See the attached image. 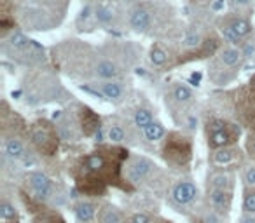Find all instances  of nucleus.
I'll list each match as a JSON object with an SVG mask.
<instances>
[{
	"instance_id": "f3484780",
	"label": "nucleus",
	"mask_w": 255,
	"mask_h": 223,
	"mask_svg": "<svg viewBox=\"0 0 255 223\" xmlns=\"http://www.w3.org/2000/svg\"><path fill=\"white\" fill-rule=\"evenodd\" d=\"M95 19L102 25H110L114 19V11L105 4H100L98 7L95 9Z\"/></svg>"
},
{
	"instance_id": "9d476101",
	"label": "nucleus",
	"mask_w": 255,
	"mask_h": 223,
	"mask_svg": "<svg viewBox=\"0 0 255 223\" xmlns=\"http://www.w3.org/2000/svg\"><path fill=\"white\" fill-rule=\"evenodd\" d=\"M243 51L236 49V47H224L219 51V61L222 67L227 68H236L243 61Z\"/></svg>"
},
{
	"instance_id": "f03ea898",
	"label": "nucleus",
	"mask_w": 255,
	"mask_h": 223,
	"mask_svg": "<svg viewBox=\"0 0 255 223\" xmlns=\"http://www.w3.org/2000/svg\"><path fill=\"white\" fill-rule=\"evenodd\" d=\"M240 136V128L222 121V119H212L206 124V138H208L210 149H226L227 145L236 142Z\"/></svg>"
},
{
	"instance_id": "1a4fd4ad",
	"label": "nucleus",
	"mask_w": 255,
	"mask_h": 223,
	"mask_svg": "<svg viewBox=\"0 0 255 223\" xmlns=\"http://www.w3.org/2000/svg\"><path fill=\"white\" fill-rule=\"evenodd\" d=\"M150 23H152L150 12L143 7L133 9L131 14H129V25H131V28L136 30V32H147V30L150 28Z\"/></svg>"
},
{
	"instance_id": "c85d7f7f",
	"label": "nucleus",
	"mask_w": 255,
	"mask_h": 223,
	"mask_svg": "<svg viewBox=\"0 0 255 223\" xmlns=\"http://www.w3.org/2000/svg\"><path fill=\"white\" fill-rule=\"evenodd\" d=\"M102 223H119V213L114 208H107L102 215Z\"/></svg>"
},
{
	"instance_id": "4be33fe9",
	"label": "nucleus",
	"mask_w": 255,
	"mask_h": 223,
	"mask_svg": "<svg viewBox=\"0 0 255 223\" xmlns=\"http://www.w3.org/2000/svg\"><path fill=\"white\" fill-rule=\"evenodd\" d=\"M0 218L4 223H9V222H14L18 223V218H16V209L14 206H11L9 202H2L0 204Z\"/></svg>"
},
{
	"instance_id": "ddd939ff",
	"label": "nucleus",
	"mask_w": 255,
	"mask_h": 223,
	"mask_svg": "<svg viewBox=\"0 0 255 223\" xmlns=\"http://www.w3.org/2000/svg\"><path fill=\"white\" fill-rule=\"evenodd\" d=\"M5 153H7V157H11V159L19 160V159H25L26 150H25V147H23V143L19 142V140L11 138V140H7V142H5Z\"/></svg>"
},
{
	"instance_id": "7ed1b4c3",
	"label": "nucleus",
	"mask_w": 255,
	"mask_h": 223,
	"mask_svg": "<svg viewBox=\"0 0 255 223\" xmlns=\"http://www.w3.org/2000/svg\"><path fill=\"white\" fill-rule=\"evenodd\" d=\"M164 152V159L168 162L175 164V166H184L191 160V153H192V145L191 140L187 136L180 135V133H170L164 142L163 147Z\"/></svg>"
},
{
	"instance_id": "a878e982",
	"label": "nucleus",
	"mask_w": 255,
	"mask_h": 223,
	"mask_svg": "<svg viewBox=\"0 0 255 223\" xmlns=\"http://www.w3.org/2000/svg\"><path fill=\"white\" fill-rule=\"evenodd\" d=\"M234 159V152L229 149H220L215 152V155H213V160H215L217 164H227L231 162V160Z\"/></svg>"
},
{
	"instance_id": "412c9836",
	"label": "nucleus",
	"mask_w": 255,
	"mask_h": 223,
	"mask_svg": "<svg viewBox=\"0 0 255 223\" xmlns=\"http://www.w3.org/2000/svg\"><path fill=\"white\" fill-rule=\"evenodd\" d=\"M219 28H220V33L224 35V39H226L227 42L233 44V46H241V44H243V39H240V37L231 30V26L227 25L226 21H220Z\"/></svg>"
},
{
	"instance_id": "a211bd4d",
	"label": "nucleus",
	"mask_w": 255,
	"mask_h": 223,
	"mask_svg": "<svg viewBox=\"0 0 255 223\" xmlns=\"http://www.w3.org/2000/svg\"><path fill=\"white\" fill-rule=\"evenodd\" d=\"M166 61H168V53L163 47L154 46L152 49H150V63H152L154 67H164Z\"/></svg>"
},
{
	"instance_id": "0eeeda50",
	"label": "nucleus",
	"mask_w": 255,
	"mask_h": 223,
	"mask_svg": "<svg viewBox=\"0 0 255 223\" xmlns=\"http://www.w3.org/2000/svg\"><path fill=\"white\" fill-rule=\"evenodd\" d=\"M81 124L86 136H93L100 131V117L88 106L81 108Z\"/></svg>"
},
{
	"instance_id": "2eb2a0df",
	"label": "nucleus",
	"mask_w": 255,
	"mask_h": 223,
	"mask_svg": "<svg viewBox=\"0 0 255 223\" xmlns=\"http://www.w3.org/2000/svg\"><path fill=\"white\" fill-rule=\"evenodd\" d=\"M100 91L109 99H121V96H123V85L119 82H103L100 85Z\"/></svg>"
},
{
	"instance_id": "f704fd0d",
	"label": "nucleus",
	"mask_w": 255,
	"mask_h": 223,
	"mask_svg": "<svg viewBox=\"0 0 255 223\" xmlns=\"http://www.w3.org/2000/svg\"><path fill=\"white\" fill-rule=\"evenodd\" d=\"M241 223H255V218L254 216H245V218H241Z\"/></svg>"
},
{
	"instance_id": "c9c22d12",
	"label": "nucleus",
	"mask_w": 255,
	"mask_h": 223,
	"mask_svg": "<svg viewBox=\"0 0 255 223\" xmlns=\"http://www.w3.org/2000/svg\"><path fill=\"white\" fill-rule=\"evenodd\" d=\"M238 5H248V4H252V0H234Z\"/></svg>"
},
{
	"instance_id": "aec40b11",
	"label": "nucleus",
	"mask_w": 255,
	"mask_h": 223,
	"mask_svg": "<svg viewBox=\"0 0 255 223\" xmlns=\"http://www.w3.org/2000/svg\"><path fill=\"white\" fill-rule=\"evenodd\" d=\"M152 114H150L149 110H145V108H138L135 112V124H136V128H140V129H145L147 126H150L152 124Z\"/></svg>"
},
{
	"instance_id": "f257e3e1",
	"label": "nucleus",
	"mask_w": 255,
	"mask_h": 223,
	"mask_svg": "<svg viewBox=\"0 0 255 223\" xmlns=\"http://www.w3.org/2000/svg\"><path fill=\"white\" fill-rule=\"evenodd\" d=\"M30 142L44 155H54L58 150L56 129L49 121H37L30 128Z\"/></svg>"
},
{
	"instance_id": "dca6fc26",
	"label": "nucleus",
	"mask_w": 255,
	"mask_h": 223,
	"mask_svg": "<svg viewBox=\"0 0 255 223\" xmlns=\"http://www.w3.org/2000/svg\"><path fill=\"white\" fill-rule=\"evenodd\" d=\"M75 215H77L79 222H91L95 218V206L89 204V202H81L75 208Z\"/></svg>"
},
{
	"instance_id": "bb28decb",
	"label": "nucleus",
	"mask_w": 255,
	"mask_h": 223,
	"mask_svg": "<svg viewBox=\"0 0 255 223\" xmlns=\"http://www.w3.org/2000/svg\"><path fill=\"white\" fill-rule=\"evenodd\" d=\"M124 136H126V133H124V129L121 128V126H117V124L110 126V129H109V140L110 142L121 143V142H124Z\"/></svg>"
},
{
	"instance_id": "cd10ccee",
	"label": "nucleus",
	"mask_w": 255,
	"mask_h": 223,
	"mask_svg": "<svg viewBox=\"0 0 255 223\" xmlns=\"http://www.w3.org/2000/svg\"><path fill=\"white\" fill-rule=\"evenodd\" d=\"M243 208H245V211H247V213L255 215V192H247V194H245Z\"/></svg>"
},
{
	"instance_id": "b1692460",
	"label": "nucleus",
	"mask_w": 255,
	"mask_h": 223,
	"mask_svg": "<svg viewBox=\"0 0 255 223\" xmlns=\"http://www.w3.org/2000/svg\"><path fill=\"white\" fill-rule=\"evenodd\" d=\"M173 98L177 99V101H180V103L191 101V99H192V91H191V87H187L185 84L175 85V89H173Z\"/></svg>"
},
{
	"instance_id": "393cba45",
	"label": "nucleus",
	"mask_w": 255,
	"mask_h": 223,
	"mask_svg": "<svg viewBox=\"0 0 255 223\" xmlns=\"http://www.w3.org/2000/svg\"><path fill=\"white\" fill-rule=\"evenodd\" d=\"M9 44H11V47H14V49H25L30 44V40L26 39L21 32H14L11 35V39H9Z\"/></svg>"
},
{
	"instance_id": "c756f323",
	"label": "nucleus",
	"mask_w": 255,
	"mask_h": 223,
	"mask_svg": "<svg viewBox=\"0 0 255 223\" xmlns=\"http://www.w3.org/2000/svg\"><path fill=\"white\" fill-rule=\"evenodd\" d=\"M245 181H247L248 185H255V167H248V169L245 171Z\"/></svg>"
},
{
	"instance_id": "20e7f679",
	"label": "nucleus",
	"mask_w": 255,
	"mask_h": 223,
	"mask_svg": "<svg viewBox=\"0 0 255 223\" xmlns=\"http://www.w3.org/2000/svg\"><path fill=\"white\" fill-rule=\"evenodd\" d=\"M236 115L250 128H255V92L250 87L238 89L236 92Z\"/></svg>"
},
{
	"instance_id": "5701e85b",
	"label": "nucleus",
	"mask_w": 255,
	"mask_h": 223,
	"mask_svg": "<svg viewBox=\"0 0 255 223\" xmlns=\"http://www.w3.org/2000/svg\"><path fill=\"white\" fill-rule=\"evenodd\" d=\"M231 187V176L227 173H215L212 174V188L227 190Z\"/></svg>"
},
{
	"instance_id": "9b49d317",
	"label": "nucleus",
	"mask_w": 255,
	"mask_h": 223,
	"mask_svg": "<svg viewBox=\"0 0 255 223\" xmlns=\"http://www.w3.org/2000/svg\"><path fill=\"white\" fill-rule=\"evenodd\" d=\"M224 21L231 26V30H233L240 39L248 37L252 33V30H254L252 23L248 21L247 18H241V16H229V18H224Z\"/></svg>"
},
{
	"instance_id": "473e14b6",
	"label": "nucleus",
	"mask_w": 255,
	"mask_h": 223,
	"mask_svg": "<svg viewBox=\"0 0 255 223\" xmlns=\"http://www.w3.org/2000/svg\"><path fill=\"white\" fill-rule=\"evenodd\" d=\"M247 150L250 152L252 157H255V136L250 135V138H248V142H247Z\"/></svg>"
},
{
	"instance_id": "6ab92c4d",
	"label": "nucleus",
	"mask_w": 255,
	"mask_h": 223,
	"mask_svg": "<svg viewBox=\"0 0 255 223\" xmlns=\"http://www.w3.org/2000/svg\"><path fill=\"white\" fill-rule=\"evenodd\" d=\"M143 135H145V138L150 140V142H157V140H161L164 136V128L159 122H152V124L143 129Z\"/></svg>"
},
{
	"instance_id": "39448f33",
	"label": "nucleus",
	"mask_w": 255,
	"mask_h": 223,
	"mask_svg": "<svg viewBox=\"0 0 255 223\" xmlns=\"http://www.w3.org/2000/svg\"><path fill=\"white\" fill-rule=\"evenodd\" d=\"M28 183L32 187V190L35 192V195L39 199H47L51 195V190H53V185H51V180L42 173H30L28 174Z\"/></svg>"
},
{
	"instance_id": "4468645a",
	"label": "nucleus",
	"mask_w": 255,
	"mask_h": 223,
	"mask_svg": "<svg viewBox=\"0 0 255 223\" xmlns=\"http://www.w3.org/2000/svg\"><path fill=\"white\" fill-rule=\"evenodd\" d=\"M95 72H96V75L102 78H116L117 75H119V70H117V67L112 61H100V63L96 65Z\"/></svg>"
},
{
	"instance_id": "72a5a7b5",
	"label": "nucleus",
	"mask_w": 255,
	"mask_h": 223,
	"mask_svg": "<svg viewBox=\"0 0 255 223\" xmlns=\"http://www.w3.org/2000/svg\"><path fill=\"white\" fill-rule=\"evenodd\" d=\"M248 87H250L252 91L255 92V74H254V75H252V77H250V82H248Z\"/></svg>"
},
{
	"instance_id": "f8f14e48",
	"label": "nucleus",
	"mask_w": 255,
	"mask_h": 223,
	"mask_svg": "<svg viewBox=\"0 0 255 223\" xmlns=\"http://www.w3.org/2000/svg\"><path fill=\"white\" fill-rule=\"evenodd\" d=\"M210 201H212V206L219 213H227L231 208V192L220 190V188H212L210 190Z\"/></svg>"
},
{
	"instance_id": "6e6552de",
	"label": "nucleus",
	"mask_w": 255,
	"mask_h": 223,
	"mask_svg": "<svg viewBox=\"0 0 255 223\" xmlns=\"http://www.w3.org/2000/svg\"><path fill=\"white\" fill-rule=\"evenodd\" d=\"M196 195H198V188L189 181H182V183L175 185L173 188V199L178 204H189L194 201Z\"/></svg>"
},
{
	"instance_id": "423d86ee",
	"label": "nucleus",
	"mask_w": 255,
	"mask_h": 223,
	"mask_svg": "<svg viewBox=\"0 0 255 223\" xmlns=\"http://www.w3.org/2000/svg\"><path fill=\"white\" fill-rule=\"evenodd\" d=\"M152 162H150L149 159H145V157H136V159H133L131 162H129V166H128V178L131 181H140L143 180V178L149 174V171L152 169Z\"/></svg>"
},
{
	"instance_id": "2f4dec72",
	"label": "nucleus",
	"mask_w": 255,
	"mask_h": 223,
	"mask_svg": "<svg viewBox=\"0 0 255 223\" xmlns=\"http://www.w3.org/2000/svg\"><path fill=\"white\" fill-rule=\"evenodd\" d=\"M129 223H150V218L147 215H135V216H131V220H129Z\"/></svg>"
},
{
	"instance_id": "7c9ffc66",
	"label": "nucleus",
	"mask_w": 255,
	"mask_h": 223,
	"mask_svg": "<svg viewBox=\"0 0 255 223\" xmlns=\"http://www.w3.org/2000/svg\"><path fill=\"white\" fill-rule=\"evenodd\" d=\"M254 54H255V44L247 42L243 46V56L245 58H250V56H254Z\"/></svg>"
}]
</instances>
